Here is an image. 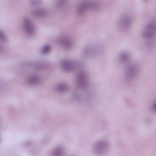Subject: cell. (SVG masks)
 <instances>
[{
    "instance_id": "1",
    "label": "cell",
    "mask_w": 156,
    "mask_h": 156,
    "mask_svg": "<svg viewBox=\"0 0 156 156\" xmlns=\"http://www.w3.org/2000/svg\"><path fill=\"white\" fill-rule=\"evenodd\" d=\"M99 7V4L96 2L82 1L79 4L77 9L78 13L82 14L88 10H97Z\"/></svg>"
},
{
    "instance_id": "2",
    "label": "cell",
    "mask_w": 156,
    "mask_h": 156,
    "mask_svg": "<svg viewBox=\"0 0 156 156\" xmlns=\"http://www.w3.org/2000/svg\"><path fill=\"white\" fill-rule=\"evenodd\" d=\"M140 72V66L138 64L133 63L129 65L125 72V78L127 80H131L135 79Z\"/></svg>"
},
{
    "instance_id": "3",
    "label": "cell",
    "mask_w": 156,
    "mask_h": 156,
    "mask_svg": "<svg viewBox=\"0 0 156 156\" xmlns=\"http://www.w3.org/2000/svg\"><path fill=\"white\" fill-rule=\"evenodd\" d=\"M109 147L107 141L102 140L97 141L93 147V151L98 155H102L107 152Z\"/></svg>"
},
{
    "instance_id": "4",
    "label": "cell",
    "mask_w": 156,
    "mask_h": 156,
    "mask_svg": "<svg viewBox=\"0 0 156 156\" xmlns=\"http://www.w3.org/2000/svg\"><path fill=\"white\" fill-rule=\"evenodd\" d=\"M101 51V47L96 44H93L87 46L83 51V54L87 57H92L97 55Z\"/></svg>"
},
{
    "instance_id": "5",
    "label": "cell",
    "mask_w": 156,
    "mask_h": 156,
    "mask_svg": "<svg viewBox=\"0 0 156 156\" xmlns=\"http://www.w3.org/2000/svg\"><path fill=\"white\" fill-rule=\"evenodd\" d=\"M132 24V19L129 15H124L121 16L118 21V26L122 30H129Z\"/></svg>"
},
{
    "instance_id": "6",
    "label": "cell",
    "mask_w": 156,
    "mask_h": 156,
    "mask_svg": "<svg viewBox=\"0 0 156 156\" xmlns=\"http://www.w3.org/2000/svg\"><path fill=\"white\" fill-rule=\"evenodd\" d=\"M155 23L154 21L149 23L143 30V35L144 38L147 40L152 39L155 35Z\"/></svg>"
},
{
    "instance_id": "7",
    "label": "cell",
    "mask_w": 156,
    "mask_h": 156,
    "mask_svg": "<svg viewBox=\"0 0 156 156\" xmlns=\"http://www.w3.org/2000/svg\"><path fill=\"white\" fill-rule=\"evenodd\" d=\"M23 27L25 33L29 36L35 34V28L32 21L28 18H25L23 21Z\"/></svg>"
},
{
    "instance_id": "8",
    "label": "cell",
    "mask_w": 156,
    "mask_h": 156,
    "mask_svg": "<svg viewBox=\"0 0 156 156\" xmlns=\"http://www.w3.org/2000/svg\"><path fill=\"white\" fill-rule=\"evenodd\" d=\"M76 82L77 87L81 90L85 89L88 86V77L83 72H80L77 74Z\"/></svg>"
},
{
    "instance_id": "9",
    "label": "cell",
    "mask_w": 156,
    "mask_h": 156,
    "mask_svg": "<svg viewBox=\"0 0 156 156\" xmlns=\"http://www.w3.org/2000/svg\"><path fill=\"white\" fill-rule=\"evenodd\" d=\"M60 68L65 71L70 72L76 68V63L69 59H63L60 63Z\"/></svg>"
},
{
    "instance_id": "10",
    "label": "cell",
    "mask_w": 156,
    "mask_h": 156,
    "mask_svg": "<svg viewBox=\"0 0 156 156\" xmlns=\"http://www.w3.org/2000/svg\"><path fill=\"white\" fill-rule=\"evenodd\" d=\"M59 43L65 49H70L73 44L71 38L66 35H63L59 38Z\"/></svg>"
},
{
    "instance_id": "11",
    "label": "cell",
    "mask_w": 156,
    "mask_h": 156,
    "mask_svg": "<svg viewBox=\"0 0 156 156\" xmlns=\"http://www.w3.org/2000/svg\"><path fill=\"white\" fill-rule=\"evenodd\" d=\"M26 82L30 85H36L41 82V78L38 75L32 74L27 77Z\"/></svg>"
},
{
    "instance_id": "12",
    "label": "cell",
    "mask_w": 156,
    "mask_h": 156,
    "mask_svg": "<svg viewBox=\"0 0 156 156\" xmlns=\"http://www.w3.org/2000/svg\"><path fill=\"white\" fill-rule=\"evenodd\" d=\"M55 88L57 91H58L60 93H66L68 90L69 87L66 83L62 82V83H57L56 85Z\"/></svg>"
},
{
    "instance_id": "13",
    "label": "cell",
    "mask_w": 156,
    "mask_h": 156,
    "mask_svg": "<svg viewBox=\"0 0 156 156\" xmlns=\"http://www.w3.org/2000/svg\"><path fill=\"white\" fill-rule=\"evenodd\" d=\"M32 67L37 70H44L49 67V65L48 64V63L46 62H38L34 63L32 65Z\"/></svg>"
},
{
    "instance_id": "14",
    "label": "cell",
    "mask_w": 156,
    "mask_h": 156,
    "mask_svg": "<svg viewBox=\"0 0 156 156\" xmlns=\"http://www.w3.org/2000/svg\"><path fill=\"white\" fill-rule=\"evenodd\" d=\"M32 14L37 18H43L46 15L47 12L44 9L38 8L34 9L32 12Z\"/></svg>"
},
{
    "instance_id": "15",
    "label": "cell",
    "mask_w": 156,
    "mask_h": 156,
    "mask_svg": "<svg viewBox=\"0 0 156 156\" xmlns=\"http://www.w3.org/2000/svg\"><path fill=\"white\" fill-rule=\"evenodd\" d=\"M130 58V54L127 52H121L118 57L119 61L122 63H127Z\"/></svg>"
},
{
    "instance_id": "16",
    "label": "cell",
    "mask_w": 156,
    "mask_h": 156,
    "mask_svg": "<svg viewBox=\"0 0 156 156\" xmlns=\"http://www.w3.org/2000/svg\"><path fill=\"white\" fill-rule=\"evenodd\" d=\"M64 150L61 147H57L52 151V155H62L63 154Z\"/></svg>"
},
{
    "instance_id": "17",
    "label": "cell",
    "mask_w": 156,
    "mask_h": 156,
    "mask_svg": "<svg viewBox=\"0 0 156 156\" xmlns=\"http://www.w3.org/2000/svg\"><path fill=\"white\" fill-rule=\"evenodd\" d=\"M51 49V46L49 45V44H46V45L43 46V48L41 49V51L42 54H48L50 52Z\"/></svg>"
},
{
    "instance_id": "18",
    "label": "cell",
    "mask_w": 156,
    "mask_h": 156,
    "mask_svg": "<svg viewBox=\"0 0 156 156\" xmlns=\"http://www.w3.org/2000/svg\"><path fill=\"white\" fill-rule=\"evenodd\" d=\"M0 38H1V42H5L7 41V37L2 30H1V32H0Z\"/></svg>"
},
{
    "instance_id": "19",
    "label": "cell",
    "mask_w": 156,
    "mask_h": 156,
    "mask_svg": "<svg viewBox=\"0 0 156 156\" xmlns=\"http://www.w3.org/2000/svg\"><path fill=\"white\" fill-rule=\"evenodd\" d=\"M65 1H58L57 2V6L58 7H63L65 4Z\"/></svg>"
},
{
    "instance_id": "20",
    "label": "cell",
    "mask_w": 156,
    "mask_h": 156,
    "mask_svg": "<svg viewBox=\"0 0 156 156\" xmlns=\"http://www.w3.org/2000/svg\"><path fill=\"white\" fill-rule=\"evenodd\" d=\"M151 110H152L153 112H154L155 110V103L154 101L153 102V103H152V105H151Z\"/></svg>"
}]
</instances>
